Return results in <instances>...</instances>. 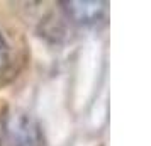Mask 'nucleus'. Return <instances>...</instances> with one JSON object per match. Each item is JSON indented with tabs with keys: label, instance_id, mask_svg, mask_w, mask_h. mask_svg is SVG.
I'll use <instances>...</instances> for the list:
<instances>
[{
	"label": "nucleus",
	"instance_id": "f03ea898",
	"mask_svg": "<svg viewBox=\"0 0 151 146\" xmlns=\"http://www.w3.org/2000/svg\"><path fill=\"white\" fill-rule=\"evenodd\" d=\"M68 14L80 24H95L105 14V4L104 2H66Z\"/></svg>",
	"mask_w": 151,
	"mask_h": 146
},
{
	"label": "nucleus",
	"instance_id": "f257e3e1",
	"mask_svg": "<svg viewBox=\"0 0 151 146\" xmlns=\"http://www.w3.org/2000/svg\"><path fill=\"white\" fill-rule=\"evenodd\" d=\"M2 146H41V134L32 119L26 114H14L4 127Z\"/></svg>",
	"mask_w": 151,
	"mask_h": 146
},
{
	"label": "nucleus",
	"instance_id": "7ed1b4c3",
	"mask_svg": "<svg viewBox=\"0 0 151 146\" xmlns=\"http://www.w3.org/2000/svg\"><path fill=\"white\" fill-rule=\"evenodd\" d=\"M7 61H9V46L4 39V36L0 34V70L7 65Z\"/></svg>",
	"mask_w": 151,
	"mask_h": 146
}]
</instances>
